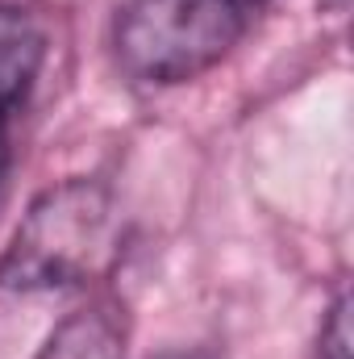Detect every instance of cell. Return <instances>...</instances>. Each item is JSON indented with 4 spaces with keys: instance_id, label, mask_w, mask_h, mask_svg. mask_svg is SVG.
Segmentation results:
<instances>
[{
    "instance_id": "obj_1",
    "label": "cell",
    "mask_w": 354,
    "mask_h": 359,
    "mask_svg": "<svg viewBox=\"0 0 354 359\" xmlns=\"http://www.w3.org/2000/svg\"><path fill=\"white\" fill-rule=\"evenodd\" d=\"M117 255V213L113 196L96 180H63L46 188L21 217L4 259L0 288L8 292H50L71 288L113 264Z\"/></svg>"
},
{
    "instance_id": "obj_2",
    "label": "cell",
    "mask_w": 354,
    "mask_h": 359,
    "mask_svg": "<svg viewBox=\"0 0 354 359\" xmlns=\"http://www.w3.org/2000/svg\"><path fill=\"white\" fill-rule=\"evenodd\" d=\"M271 0H129L113 46L125 76L142 84H187L217 67Z\"/></svg>"
},
{
    "instance_id": "obj_3",
    "label": "cell",
    "mask_w": 354,
    "mask_h": 359,
    "mask_svg": "<svg viewBox=\"0 0 354 359\" xmlns=\"http://www.w3.org/2000/svg\"><path fill=\"white\" fill-rule=\"evenodd\" d=\"M46 59V34L34 13L17 4H0V121L17 113L25 92L34 88Z\"/></svg>"
},
{
    "instance_id": "obj_4",
    "label": "cell",
    "mask_w": 354,
    "mask_h": 359,
    "mask_svg": "<svg viewBox=\"0 0 354 359\" xmlns=\"http://www.w3.org/2000/svg\"><path fill=\"white\" fill-rule=\"evenodd\" d=\"M38 359H125V326L113 305H88L59 322Z\"/></svg>"
},
{
    "instance_id": "obj_5",
    "label": "cell",
    "mask_w": 354,
    "mask_h": 359,
    "mask_svg": "<svg viewBox=\"0 0 354 359\" xmlns=\"http://www.w3.org/2000/svg\"><path fill=\"white\" fill-rule=\"evenodd\" d=\"M321 355L325 359H351V301L338 297L325 326H321Z\"/></svg>"
},
{
    "instance_id": "obj_6",
    "label": "cell",
    "mask_w": 354,
    "mask_h": 359,
    "mask_svg": "<svg viewBox=\"0 0 354 359\" xmlns=\"http://www.w3.org/2000/svg\"><path fill=\"white\" fill-rule=\"evenodd\" d=\"M8 168V121H0V176Z\"/></svg>"
},
{
    "instance_id": "obj_7",
    "label": "cell",
    "mask_w": 354,
    "mask_h": 359,
    "mask_svg": "<svg viewBox=\"0 0 354 359\" xmlns=\"http://www.w3.org/2000/svg\"><path fill=\"white\" fill-rule=\"evenodd\" d=\"M150 359H213L208 351H163V355H150Z\"/></svg>"
}]
</instances>
